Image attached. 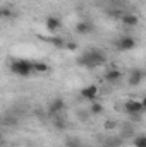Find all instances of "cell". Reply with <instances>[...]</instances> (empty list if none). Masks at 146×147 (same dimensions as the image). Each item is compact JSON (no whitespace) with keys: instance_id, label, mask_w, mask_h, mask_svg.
<instances>
[{"instance_id":"3957f363","label":"cell","mask_w":146,"mask_h":147,"mask_svg":"<svg viewBox=\"0 0 146 147\" xmlns=\"http://www.w3.org/2000/svg\"><path fill=\"white\" fill-rule=\"evenodd\" d=\"M115 46H117L119 51H132V50L138 46V43H136V39L132 36L126 34V36H120L115 41Z\"/></svg>"},{"instance_id":"52a82bcc","label":"cell","mask_w":146,"mask_h":147,"mask_svg":"<svg viewBox=\"0 0 146 147\" xmlns=\"http://www.w3.org/2000/svg\"><path fill=\"white\" fill-rule=\"evenodd\" d=\"M64 110H65V101H64L62 98H55V99H52V101L48 103V115H50L52 118L59 116Z\"/></svg>"},{"instance_id":"9c48e42d","label":"cell","mask_w":146,"mask_h":147,"mask_svg":"<svg viewBox=\"0 0 146 147\" xmlns=\"http://www.w3.org/2000/svg\"><path fill=\"white\" fill-rule=\"evenodd\" d=\"M122 75H124V72H122L120 69H115V67H112V69H108L107 72L103 74V79H105L108 84H117V82L122 79Z\"/></svg>"},{"instance_id":"ac0fdd59","label":"cell","mask_w":146,"mask_h":147,"mask_svg":"<svg viewBox=\"0 0 146 147\" xmlns=\"http://www.w3.org/2000/svg\"><path fill=\"white\" fill-rule=\"evenodd\" d=\"M2 17H3V19H10V17H14V12H10L9 7H3V9H2Z\"/></svg>"},{"instance_id":"277c9868","label":"cell","mask_w":146,"mask_h":147,"mask_svg":"<svg viewBox=\"0 0 146 147\" xmlns=\"http://www.w3.org/2000/svg\"><path fill=\"white\" fill-rule=\"evenodd\" d=\"M98 94H100V89L96 84H88L81 89V98L93 103V101H98Z\"/></svg>"},{"instance_id":"44dd1931","label":"cell","mask_w":146,"mask_h":147,"mask_svg":"<svg viewBox=\"0 0 146 147\" xmlns=\"http://www.w3.org/2000/svg\"><path fill=\"white\" fill-rule=\"evenodd\" d=\"M141 103H143V108H145V111H146V96L141 98Z\"/></svg>"},{"instance_id":"7a4b0ae2","label":"cell","mask_w":146,"mask_h":147,"mask_svg":"<svg viewBox=\"0 0 146 147\" xmlns=\"http://www.w3.org/2000/svg\"><path fill=\"white\" fill-rule=\"evenodd\" d=\"M10 70L14 75L17 77H31L35 74V69H33V60H26V58H19V60H14L10 63Z\"/></svg>"},{"instance_id":"2e32d148","label":"cell","mask_w":146,"mask_h":147,"mask_svg":"<svg viewBox=\"0 0 146 147\" xmlns=\"http://www.w3.org/2000/svg\"><path fill=\"white\" fill-rule=\"evenodd\" d=\"M50 43H52L55 48H65V41H64L62 38H59V36L52 38V39H50Z\"/></svg>"},{"instance_id":"e0dca14e","label":"cell","mask_w":146,"mask_h":147,"mask_svg":"<svg viewBox=\"0 0 146 147\" xmlns=\"http://www.w3.org/2000/svg\"><path fill=\"white\" fill-rule=\"evenodd\" d=\"M65 147H83V146H81V142H79L77 139H67Z\"/></svg>"},{"instance_id":"7c38bea8","label":"cell","mask_w":146,"mask_h":147,"mask_svg":"<svg viewBox=\"0 0 146 147\" xmlns=\"http://www.w3.org/2000/svg\"><path fill=\"white\" fill-rule=\"evenodd\" d=\"M33 69H35V74H46L50 70L48 63L41 62V60H33Z\"/></svg>"},{"instance_id":"5bb4252c","label":"cell","mask_w":146,"mask_h":147,"mask_svg":"<svg viewBox=\"0 0 146 147\" xmlns=\"http://www.w3.org/2000/svg\"><path fill=\"white\" fill-rule=\"evenodd\" d=\"M53 128H55V130H59V132H62V130L65 128V120H64V118H60V115L53 118Z\"/></svg>"},{"instance_id":"8fae6325","label":"cell","mask_w":146,"mask_h":147,"mask_svg":"<svg viewBox=\"0 0 146 147\" xmlns=\"http://www.w3.org/2000/svg\"><path fill=\"white\" fill-rule=\"evenodd\" d=\"M74 29H76V33H77V34H83V36H86V34H89V33H91L93 26H91L88 21H84V19H83V21H79V22L74 26Z\"/></svg>"},{"instance_id":"30bf717a","label":"cell","mask_w":146,"mask_h":147,"mask_svg":"<svg viewBox=\"0 0 146 147\" xmlns=\"http://www.w3.org/2000/svg\"><path fill=\"white\" fill-rule=\"evenodd\" d=\"M120 22H122L124 26H127V28H136V26L139 24V19H138L136 14H124V16L120 17Z\"/></svg>"},{"instance_id":"5b68a950","label":"cell","mask_w":146,"mask_h":147,"mask_svg":"<svg viewBox=\"0 0 146 147\" xmlns=\"http://www.w3.org/2000/svg\"><path fill=\"white\" fill-rule=\"evenodd\" d=\"M124 111L129 115V116H132V115H141L145 108H143V103H141V99H127L126 103H124Z\"/></svg>"},{"instance_id":"6da1fadb","label":"cell","mask_w":146,"mask_h":147,"mask_svg":"<svg viewBox=\"0 0 146 147\" xmlns=\"http://www.w3.org/2000/svg\"><path fill=\"white\" fill-rule=\"evenodd\" d=\"M105 63H107V55L98 48L89 50V51L83 53L77 58V65H81L84 69H98V67H102Z\"/></svg>"},{"instance_id":"8992f818","label":"cell","mask_w":146,"mask_h":147,"mask_svg":"<svg viewBox=\"0 0 146 147\" xmlns=\"http://www.w3.org/2000/svg\"><path fill=\"white\" fill-rule=\"evenodd\" d=\"M146 74L145 70H141V69H132L131 72L127 74V84L131 86V87H138V86H141V82L145 80Z\"/></svg>"},{"instance_id":"ba28073f","label":"cell","mask_w":146,"mask_h":147,"mask_svg":"<svg viewBox=\"0 0 146 147\" xmlns=\"http://www.w3.org/2000/svg\"><path fill=\"white\" fill-rule=\"evenodd\" d=\"M62 28V19L59 16H48L45 19V29L50 33V34H55L59 29Z\"/></svg>"},{"instance_id":"ffe728a7","label":"cell","mask_w":146,"mask_h":147,"mask_svg":"<svg viewBox=\"0 0 146 147\" xmlns=\"http://www.w3.org/2000/svg\"><path fill=\"white\" fill-rule=\"evenodd\" d=\"M103 127H105V128H107V130H113V128H115V127H117V123H115V121H113V120H107V121H105V125H103Z\"/></svg>"},{"instance_id":"d6986e66","label":"cell","mask_w":146,"mask_h":147,"mask_svg":"<svg viewBox=\"0 0 146 147\" xmlns=\"http://www.w3.org/2000/svg\"><path fill=\"white\" fill-rule=\"evenodd\" d=\"M65 50H69V51H76V50H77V43H74V41H67V43H65Z\"/></svg>"},{"instance_id":"9a60e30c","label":"cell","mask_w":146,"mask_h":147,"mask_svg":"<svg viewBox=\"0 0 146 147\" xmlns=\"http://www.w3.org/2000/svg\"><path fill=\"white\" fill-rule=\"evenodd\" d=\"M132 144H134V147H146V135L145 134L136 135L134 140H132Z\"/></svg>"},{"instance_id":"4fadbf2b","label":"cell","mask_w":146,"mask_h":147,"mask_svg":"<svg viewBox=\"0 0 146 147\" xmlns=\"http://www.w3.org/2000/svg\"><path fill=\"white\" fill-rule=\"evenodd\" d=\"M103 111H105V108H103V105L100 103V101H93L91 103V106H89V113L91 115H103Z\"/></svg>"}]
</instances>
